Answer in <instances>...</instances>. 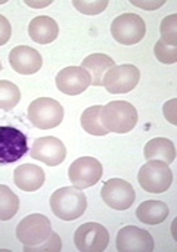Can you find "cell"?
Masks as SVG:
<instances>
[{"mask_svg": "<svg viewBox=\"0 0 177 252\" xmlns=\"http://www.w3.org/2000/svg\"><path fill=\"white\" fill-rule=\"evenodd\" d=\"M101 123L108 133H129L138 123V111L126 100H112L102 106Z\"/></svg>", "mask_w": 177, "mask_h": 252, "instance_id": "1", "label": "cell"}, {"mask_svg": "<svg viewBox=\"0 0 177 252\" xmlns=\"http://www.w3.org/2000/svg\"><path fill=\"white\" fill-rule=\"evenodd\" d=\"M87 208V196L75 188H61L50 196L52 213L65 221H72L84 214Z\"/></svg>", "mask_w": 177, "mask_h": 252, "instance_id": "2", "label": "cell"}, {"mask_svg": "<svg viewBox=\"0 0 177 252\" xmlns=\"http://www.w3.org/2000/svg\"><path fill=\"white\" fill-rule=\"evenodd\" d=\"M138 182L141 188L149 193H163L172 186L173 171L169 164L152 159L141 167Z\"/></svg>", "mask_w": 177, "mask_h": 252, "instance_id": "3", "label": "cell"}, {"mask_svg": "<svg viewBox=\"0 0 177 252\" xmlns=\"http://www.w3.org/2000/svg\"><path fill=\"white\" fill-rule=\"evenodd\" d=\"M28 120L40 130L55 128L64 120V108L55 99L38 97L28 106Z\"/></svg>", "mask_w": 177, "mask_h": 252, "instance_id": "4", "label": "cell"}, {"mask_svg": "<svg viewBox=\"0 0 177 252\" xmlns=\"http://www.w3.org/2000/svg\"><path fill=\"white\" fill-rule=\"evenodd\" d=\"M50 233V220L43 214H30L24 217L16 227V238L24 247H37L47 241Z\"/></svg>", "mask_w": 177, "mask_h": 252, "instance_id": "5", "label": "cell"}, {"mask_svg": "<svg viewBox=\"0 0 177 252\" xmlns=\"http://www.w3.org/2000/svg\"><path fill=\"white\" fill-rule=\"evenodd\" d=\"M111 34L120 44H136L146 34V25L142 16L136 13H123L111 24Z\"/></svg>", "mask_w": 177, "mask_h": 252, "instance_id": "6", "label": "cell"}, {"mask_svg": "<svg viewBox=\"0 0 177 252\" xmlns=\"http://www.w3.org/2000/svg\"><path fill=\"white\" fill-rule=\"evenodd\" d=\"M102 164L93 157L77 158L68 168V177L72 186L78 190L95 186L102 177Z\"/></svg>", "mask_w": 177, "mask_h": 252, "instance_id": "7", "label": "cell"}, {"mask_svg": "<svg viewBox=\"0 0 177 252\" xmlns=\"http://www.w3.org/2000/svg\"><path fill=\"white\" fill-rule=\"evenodd\" d=\"M141 80V71L135 65L124 63V65H115L111 68L102 78V86L106 89V92L112 94L118 93H129L133 90Z\"/></svg>", "mask_w": 177, "mask_h": 252, "instance_id": "8", "label": "cell"}, {"mask_svg": "<svg viewBox=\"0 0 177 252\" xmlns=\"http://www.w3.org/2000/svg\"><path fill=\"white\" fill-rule=\"evenodd\" d=\"M28 152L27 137L10 126H0V164L19 161Z\"/></svg>", "mask_w": 177, "mask_h": 252, "instance_id": "9", "label": "cell"}, {"mask_svg": "<svg viewBox=\"0 0 177 252\" xmlns=\"http://www.w3.org/2000/svg\"><path fill=\"white\" fill-rule=\"evenodd\" d=\"M109 244L108 230L99 223H86L75 230L74 245L81 252H102Z\"/></svg>", "mask_w": 177, "mask_h": 252, "instance_id": "10", "label": "cell"}, {"mask_svg": "<svg viewBox=\"0 0 177 252\" xmlns=\"http://www.w3.org/2000/svg\"><path fill=\"white\" fill-rule=\"evenodd\" d=\"M101 196L108 207L117 211H124L130 208L136 199L133 186L123 179L108 180L101 190Z\"/></svg>", "mask_w": 177, "mask_h": 252, "instance_id": "11", "label": "cell"}, {"mask_svg": "<svg viewBox=\"0 0 177 252\" xmlns=\"http://www.w3.org/2000/svg\"><path fill=\"white\" fill-rule=\"evenodd\" d=\"M30 155L31 158L44 162L49 167H56L64 162L67 157V149L65 145L55 136H46L34 140Z\"/></svg>", "mask_w": 177, "mask_h": 252, "instance_id": "12", "label": "cell"}, {"mask_svg": "<svg viewBox=\"0 0 177 252\" xmlns=\"http://www.w3.org/2000/svg\"><path fill=\"white\" fill-rule=\"evenodd\" d=\"M155 248L154 238L149 232L136 227L126 226L117 235V251L120 252H151Z\"/></svg>", "mask_w": 177, "mask_h": 252, "instance_id": "13", "label": "cell"}, {"mask_svg": "<svg viewBox=\"0 0 177 252\" xmlns=\"http://www.w3.org/2000/svg\"><path fill=\"white\" fill-rule=\"evenodd\" d=\"M55 83L59 92L70 96H77L92 84V78L90 74L81 66H67L56 74Z\"/></svg>", "mask_w": 177, "mask_h": 252, "instance_id": "14", "label": "cell"}, {"mask_svg": "<svg viewBox=\"0 0 177 252\" xmlns=\"http://www.w3.org/2000/svg\"><path fill=\"white\" fill-rule=\"evenodd\" d=\"M9 63L18 74L31 75L41 68L43 59L35 49L30 46H16L9 53Z\"/></svg>", "mask_w": 177, "mask_h": 252, "instance_id": "15", "label": "cell"}, {"mask_svg": "<svg viewBox=\"0 0 177 252\" xmlns=\"http://www.w3.org/2000/svg\"><path fill=\"white\" fill-rule=\"evenodd\" d=\"M44 171L34 164H24L15 168L13 183L18 189L24 192H35L44 183Z\"/></svg>", "mask_w": 177, "mask_h": 252, "instance_id": "16", "label": "cell"}, {"mask_svg": "<svg viewBox=\"0 0 177 252\" xmlns=\"http://www.w3.org/2000/svg\"><path fill=\"white\" fill-rule=\"evenodd\" d=\"M28 34L37 44H49L56 40L59 34V27L56 21L50 16L40 15L35 16L28 25Z\"/></svg>", "mask_w": 177, "mask_h": 252, "instance_id": "17", "label": "cell"}, {"mask_svg": "<svg viewBox=\"0 0 177 252\" xmlns=\"http://www.w3.org/2000/svg\"><path fill=\"white\" fill-rule=\"evenodd\" d=\"M115 66V62L112 58L104 55V53H93V55H89L83 63H81V68H84L89 74H90V78H92V84L93 86H102V78L104 75Z\"/></svg>", "mask_w": 177, "mask_h": 252, "instance_id": "18", "label": "cell"}, {"mask_svg": "<svg viewBox=\"0 0 177 252\" xmlns=\"http://www.w3.org/2000/svg\"><path fill=\"white\" fill-rule=\"evenodd\" d=\"M145 159L146 161H163L166 164H170L176 158V148L175 143L170 139L166 137H155L149 140L145 145Z\"/></svg>", "mask_w": 177, "mask_h": 252, "instance_id": "19", "label": "cell"}, {"mask_svg": "<svg viewBox=\"0 0 177 252\" xmlns=\"http://www.w3.org/2000/svg\"><path fill=\"white\" fill-rule=\"evenodd\" d=\"M169 213H170V210L164 202H161V201H145L138 207L136 217L139 219V221H142L145 224L155 226V224L163 223L167 219Z\"/></svg>", "mask_w": 177, "mask_h": 252, "instance_id": "20", "label": "cell"}, {"mask_svg": "<svg viewBox=\"0 0 177 252\" xmlns=\"http://www.w3.org/2000/svg\"><path fill=\"white\" fill-rule=\"evenodd\" d=\"M101 111H102L101 105L90 106V108L83 111L80 123H81V127H83V130L86 133L93 134V136H105V134H108L106 128L101 123Z\"/></svg>", "mask_w": 177, "mask_h": 252, "instance_id": "21", "label": "cell"}, {"mask_svg": "<svg viewBox=\"0 0 177 252\" xmlns=\"http://www.w3.org/2000/svg\"><path fill=\"white\" fill-rule=\"evenodd\" d=\"M19 208L18 196L4 185H0V220H10Z\"/></svg>", "mask_w": 177, "mask_h": 252, "instance_id": "22", "label": "cell"}, {"mask_svg": "<svg viewBox=\"0 0 177 252\" xmlns=\"http://www.w3.org/2000/svg\"><path fill=\"white\" fill-rule=\"evenodd\" d=\"M21 92L16 84L7 80L0 81V109L9 111L19 103Z\"/></svg>", "mask_w": 177, "mask_h": 252, "instance_id": "23", "label": "cell"}, {"mask_svg": "<svg viewBox=\"0 0 177 252\" xmlns=\"http://www.w3.org/2000/svg\"><path fill=\"white\" fill-rule=\"evenodd\" d=\"M161 41L169 46H177V15H169L161 21L160 25Z\"/></svg>", "mask_w": 177, "mask_h": 252, "instance_id": "24", "label": "cell"}, {"mask_svg": "<svg viewBox=\"0 0 177 252\" xmlns=\"http://www.w3.org/2000/svg\"><path fill=\"white\" fill-rule=\"evenodd\" d=\"M155 56L161 63H175L177 62V46H169L164 41L158 40L155 43Z\"/></svg>", "mask_w": 177, "mask_h": 252, "instance_id": "25", "label": "cell"}, {"mask_svg": "<svg viewBox=\"0 0 177 252\" xmlns=\"http://www.w3.org/2000/svg\"><path fill=\"white\" fill-rule=\"evenodd\" d=\"M106 6H108V1H105V0H102V1H93V0L92 1H87V0L80 1V0H75L74 1V7L78 12L84 13V15H98V13L104 12L106 9Z\"/></svg>", "mask_w": 177, "mask_h": 252, "instance_id": "26", "label": "cell"}, {"mask_svg": "<svg viewBox=\"0 0 177 252\" xmlns=\"http://www.w3.org/2000/svg\"><path fill=\"white\" fill-rule=\"evenodd\" d=\"M62 248V242L59 239V236L52 232L50 236L47 238V241H44L43 244L37 245V247H24L25 252H46V251H61Z\"/></svg>", "mask_w": 177, "mask_h": 252, "instance_id": "27", "label": "cell"}, {"mask_svg": "<svg viewBox=\"0 0 177 252\" xmlns=\"http://www.w3.org/2000/svg\"><path fill=\"white\" fill-rule=\"evenodd\" d=\"M10 34H12V28H10L9 21L3 15H0V46H3L9 41Z\"/></svg>", "mask_w": 177, "mask_h": 252, "instance_id": "28", "label": "cell"}, {"mask_svg": "<svg viewBox=\"0 0 177 252\" xmlns=\"http://www.w3.org/2000/svg\"><path fill=\"white\" fill-rule=\"evenodd\" d=\"M176 105H177V99H172V100H169V102L164 105V108H163V111H164V117H166V118L173 124V126H176L177 124Z\"/></svg>", "mask_w": 177, "mask_h": 252, "instance_id": "29", "label": "cell"}, {"mask_svg": "<svg viewBox=\"0 0 177 252\" xmlns=\"http://www.w3.org/2000/svg\"><path fill=\"white\" fill-rule=\"evenodd\" d=\"M132 3L135 6L146 9V10H155V9H158V7H161L164 4L163 0H158V1H132Z\"/></svg>", "mask_w": 177, "mask_h": 252, "instance_id": "30", "label": "cell"}, {"mask_svg": "<svg viewBox=\"0 0 177 252\" xmlns=\"http://www.w3.org/2000/svg\"><path fill=\"white\" fill-rule=\"evenodd\" d=\"M52 1L49 0V1H27V4H30V6H35V7H38V6H47V4H50Z\"/></svg>", "mask_w": 177, "mask_h": 252, "instance_id": "31", "label": "cell"}, {"mask_svg": "<svg viewBox=\"0 0 177 252\" xmlns=\"http://www.w3.org/2000/svg\"><path fill=\"white\" fill-rule=\"evenodd\" d=\"M1 68H3V66H1V62H0V71H1Z\"/></svg>", "mask_w": 177, "mask_h": 252, "instance_id": "32", "label": "cell"}]
</instances>
